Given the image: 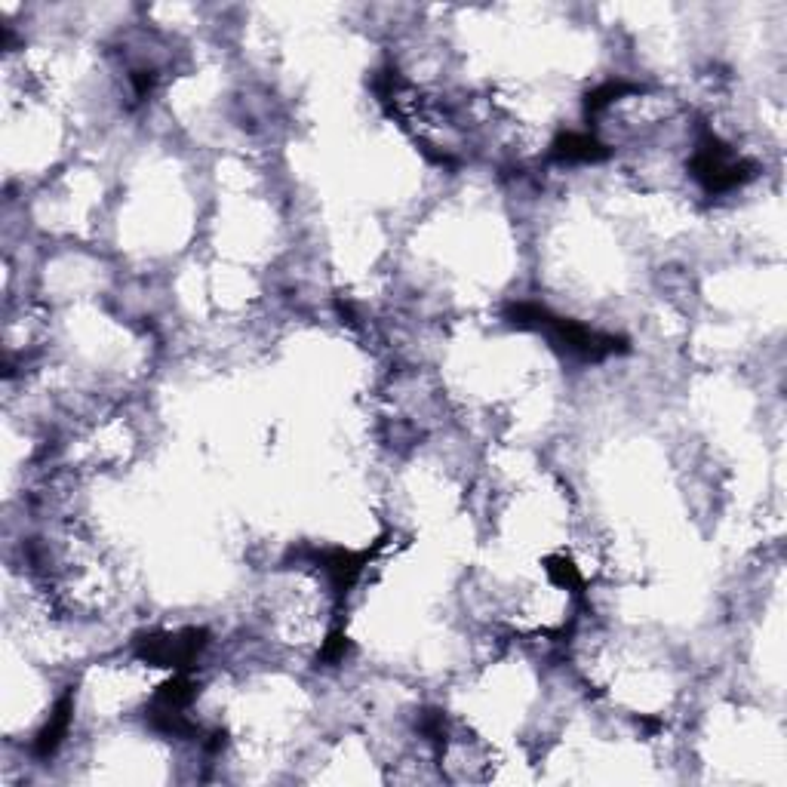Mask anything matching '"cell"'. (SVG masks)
Masks as SVG:
<instances>
[{"label": "cell", "mask_w": 787, "mask_h": 787, "mask_svg": "<svg viewBox=\"0 0 787 787\" xmlns=\"http://www.w3.org/2000/svg\"><path fill=\"white\" fill-rule=\"evenodd\" d=\"M554 157L569 160V163H591V160H603V157H606V148H603L594 136H588V133H566V136L557 139Z\"/></svg>", "instance_id": "6da1fadb"}]
</instances>
